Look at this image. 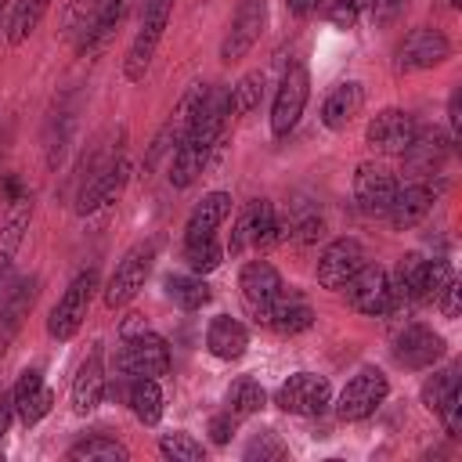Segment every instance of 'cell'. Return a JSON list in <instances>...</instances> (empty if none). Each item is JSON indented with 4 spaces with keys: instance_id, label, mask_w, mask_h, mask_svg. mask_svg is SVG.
<instances>
[{
    "instance_id": "6da1fadb",
    "label": "cell",
    "mask_w": 462,
    "mask_h": 462,
    "mask_svg": "<svg viewBox=\"0 0 462 462\" xmlns=\"http://www.w3.org/2000/svg\"><path fill=\"white\" fill-rule=\"evenodd\" d=\"M231 119V90L227 87H206L202 105L191 116V126L170 152V184L173 188H191L195 177L206 170L209 155L217 152L224 126Z\"/></svg>"
},
{
    "instance_id": "7a4b0ae2",
    "label": "cell",
    "mask_w": 462,
    "mask_h": 462,
    "mask_svg": "<svg viewBox=\"0 0 462 462\" xmlns=\"http://www.w3.org/2000/svg\"><path fill=\"white\" fill-rule=\"evenodd\" d=\"M126 180H130V159L123 152L94 155L90 159V173L83 177V184L76 191V213L79 217H90V213L112 206L123 195Z\"/></svg>"
},
{
    "instance_id": "3957f363",
    "label": "cell",
    "mask_w": 462,
    "mask_h": 462,
    "mask_svg": "<svg viewBox=\"0 0 462 462\" xmlns=\"http://www.w3.org/2000/svg\"><path fill=\"white\" fill-rule=\"evenodd\" d=\"M292 238V220H278L274 217V206L267 199H249L231 227V242L227 249L231 253H245V249H267V245H278Z\"/></svg>"
},
{
    "instance_id": "277c9868",
    "label": "cell",
    "mask_w": 462,
    "mask_h": 462,
    "mask_svg": "<svg viewBox=\"0 0 462 462\" xmlns=\"http://www.w3.org/2000/svg\"><path fill=\"white\" fill-rule=\"evenodd\" d=\"M170 14H173V0H144V14H141V25L126 47V58H123V76L126 83H141L152 69V58L162 43V32L170 25Z\"/></svg>"
},
{
    "instance_id": "5b68a950",
    "label": "cell",
    "mask_w": 462,
    "mask_h": 462,
    "mask_svg": "<svg viewBox=\"0 0 462 462\" xmlns=\"http://www.w3.org/2000/svg\"><path fill=\"white\" fill-rule=\"evenodd\" d=\"M116 372L119 375L162 379L170 372V343L159 332H152L148 325L137 328V332H123L119 350H116Z\"/></svg>"
},
{
    "instance_id": "8992f818",
    "label": "cell",
    "mask_w": 462,
    "mask_h": 462,
    "mask_svg": "<svg viewBox=\"0 0 462 462\" xmlns=\"http://www.w3.org/2000/svg\"><path fill=\"white\" fill-rule=\"evenodd\" d=\"M155 253H159V242H155V238L137 242V245H130V249L123 253V260L116 263V271H112V278H108V285H105V307H108V310L126 307V303L144 289V282H148V274H152V263H155Z\"/></svg>"
},
{
    "instance_id": "52a82bcc",
    "label": "cell",
    "mask_w": 462,
    "mask_h": 462,
    "mask_svg": "<svg viewBox=\"0 0 462 462\" xmlns=\"http://www.w3.org/2000/svg\"><path fill=\"white\" fill-rule=\"evenodd\" d=\"M94 289H97V271H94V267L79 271V274L65 285V292L58 296V303L51 307V318H47V336H51V339L69 343V339L79 332V325H83V318H87V310H90Z\"/></svg>"
},
{
    "instance_id": "ba28073f",
    "label": "cell",
    "mask_w": 462,
    "mask_h": 462,
    "mask_svg": "<svg viewBox=\"0 0 462 462\" xmlns=\"http://www.w3.org/2000/svg\"><path fill=\"white\" fill-rule=\"evenodd\" d=\"M390 397V379L375 368V365H365L357 375L346 379V386L339 390L336 397V419L339 422H361L368 419L372 411H379V404Z\"/></svg>"
},
{
    "instance_id": "9c48e42d",
    "label": "cell",
    "mask_w": 462,
    "mask_h": 462,
    "mask_svg": "<svg viewBox=\"0 0 462 462\" xmlns=\"http://www.w3.org/2000/svg\"><path fill=\"white\" fill-rule=\"evenodd\" d=\"M451 58V40L433 29V25H415L408 29V36L397 43V54H393V69L401 76H411V72H426V69H437Z\"/></svg>"
},
{
    "instance_id": "30bf717a",
    "label": "cell",
    "mask_w": 462,
    "mask_h": 462,
    "mask_svg": "<svg viewBox=\"0 0 462 462\" xmlns=\"http://www.w3.org/2000/svg\"><path fill=\"white\" fill-rule=\"evenodd\" d=\"M274 404L285 415H300V419H318L325 415V408L332 404V386L325 375L318 372H292L278 390H274Z\"/></svg>"
},
{
    "instance_id": "8fae6325",
    "label": "cell",
    "mask_w": 462,
    "mask_h": 462,
    "mask_svg": "<svg viewBox=\"0 0 462 462\" xmlns=\"http://www.w3.org/2000/svg\"><path fill=\"white\" fill-rule=\"evenodd\" d=\"M282 289H285V282H282L278 267L267 263V260H249L238 271V296H242L245 314L256 325H267V314H271L274 300L282 296Z\"/></svg>"
},
{
    "instance_id": "7c38bea8",
    "label": "cell",
    "mask_w": 462,
    "mask_h": 462,
    "mask_svg": "<svg viewBox=\"0 0 462 462\" xmlns=\"http://www.w3.org/2000/svg\"><path fill=\"white\" fill-rule=\"evenodd\" d=\"M307 97H310V72L307 65H289L278 90H274V105H271V134L282 141L296 130L303 108H307Z\"/></svg>"
},
{
    "instance_id": "4fadbf2b",
    "label": "cell",
    "mask_w": 462,
    "mask_h": 462,
    "mask_svg": "<svg viewBox=\"0 0 462 462\" xmlns=\"http://www.w3.org/2000/svg\"><path fill=\"white\" fill-rule=\"evenodd\" d=\"M263 25H267V0H238L235 14L227 22V32L220 40V61L231 65V61L245 58L256 47Z\"/></svg>"
},
{
    "instance_id": "5bb4252c",
    "label": "cell",
    "mask_w": 462,
    "mask_h": 462,
    "mask_svg": "<svg viewBox=\"0 0 462 462\" xmlns=\"http://www.w3.org/2000/svg\"><path fill=\"white\" fill-rule=\"evenodd\" d=\"M365 263H368V253H365V245L357 238H332L321 249L318 263H314V278H318L321 289H336L339 292Z\"/></svg>"
},
{
    "instance_id": "9a60e30c",
    "label": "cell",
    "mask_w": 462,
    "mask_h": 462,
    "mask_svg": "<svg viewBox=\"0 0 462 462\" xmlns=\"http://www.w3.org/2000/svg\"><path fill=\"white\" fill-rule=\"evenodd\" d=\"M343 292H346V303H350L357 314H365V318H383V314L393 310L390 271L379 267V263H365V267L343 285Z\"/></svg>"
},
{
    "instance_id": "2e32d148",
    "label": "cell",
    "mask_w": 462,
    "mask_h": 462,
    "mask_svg": "<svg viewBox=\"0 0 462 462\" xmlns=\"http://www.w3.org/2000/svg\"><path fill=\"white\" fill-rule=\"evenodd\" d=\"M419 123L411 112L404 108H383L368 119L365 126V144L375 152V155H404L411 137H415Z\"/></svg>"
},
{
    "instance_id": "e0dca14e",
    "label": "cell",
    "mask_w": 462,
    "mask_h": 462,
    "mask_svg": "<svg viewBox=\"0 0 462 462\" xmlns=\"http://www.w3.org/2000/svg\"><path fill=\"white\" fill-rule=\"evenodd\" d=\"M444 354H448L444 336L433 332V328L422 325V321H408V325L393 336V357H397V365H404V368H411V372L433 368Z\"/></svg>"
},
{
    "instance_id": "ac0fdd59",
    "label": "cell",
    "mask_w": 462,
    "mask_h": 462,
    "mask_svg": "<svg viewBox=\"0 0 462 462\" xmlns=\"http://www.w3.org/2000/svg\"><path fill=\"white\" fill-rule=\"evenodd\" d=\"M393 195H397V177L383 162H361L354 170V202L361 213L386 217Z\"/></svg>"
},
{
    "instance_id": "d6986e66",
    "label": "cell",
    "mask_w": 462,
    "mask_h": 462,
    "mask_svg": "<svg viewBox=\"0 0 462 462\" xmlns=\"http://www.w3.org/2000/svg\"><path fill=\"white\" fill-rule=\"evenodd\" d=\"M105 390H108L105 350H101V343H90L87 357L79 361V368H76V375H72V390H69V397H72V411H76V415H90V411H97V404L105 401Z\"/></svg>"
},
{
    "instance_id": "ffe728a7",
    "label": "cell",
    "mask_w": 462,
    "mask_h": 462,
    "mask_svg": "<svg viewBox=\"0 0 462 462\" xmlns=\"http://www.w3.org/2000/svg\"><path fill=\"white\" fill-rule=\"evenodd\" d=\"M36 292H40V278L36 274H25V278H14L7 285V292L0 296V357L7 354L11 339L18 336V328L25 325L32 303H36Z\"/></svg>"
},
{
    "instance_id": "44dd1931",
    "label": "cell",
    "mask_w": 462,
    "mask_h": 462,
    "mask_svg": "<svg viewBox=\"0 0 462 462\" xmlns=\"http://www.w3.org/2000/svg\"><path fill=\"white\" fill-rule=\"evenodd\" d=\"M433 202H437V188L426 177H415L408 184H397V195L386 209V220L393 224V231H408L430 217Z\"/></svg>"
},
{
    "instance_id": "7402d4cb",
    "label": "cell",
    "mask_w": 462,
    "mask_h": 462,
    "mask_svg": "<svg viewBox=\"0 0 462 462\" xmlns=\"http://www.w3.org/2000/svg\"><path fill=\"white\" fill-rule=\"evenodd\" d=\"M11 401H14V415L22 419V426H36L40 419L51 415L54 408V390L43 383V372L40 368H25L11 390Z\"/></svg>"
},
{
    "instance_id": "603a6c76",
    "label": "cell",
    "mask_w": 462,
    "mask_h": 462,
    "mask_svg": "<svg viewBox=\"0 0 462 462\" xmlns=\"http://www.w3.org/2000/svg\"><path fill=\"white\" fill-rule=\"evenodd\" d=\"M126 7H130V0H101V4L90 11V18L83 22V32H79L76 54H79V58H94L97 51H105V47H108V40L116 36V29H119V22H123Z\"/></svg>"
},
{
    "instance_id": "cb8c5ba5",
    "label": "cell",
    "mask_w": 462,
    "mask_h": 462,
    "mask_svg": "<svg viewBox=\"0 0 462 462\" xmlns=\"http://www.w3.org/2000/svg\"><path fill=\"white\" fill-rule=\"evenodd\" d=\"M202 97H206V83H191L188 87V94L177 101V108L170 112V119L162 123V130L155 134V141H152V152H148V166H155L166 152H173L177 148V141L184 137V130L191 126V116H195V108L202 105Z\"/></svg>"
},
{
    "instance_id": "d4e9b609",
    "label": "cell",
    "mask_w": 462,
    "mask_h": 462,
    "mask_svg": "<svg viewBox=\"0 0 462 462\" xmlns=\"http://www.w3.org/2000/svg\"><path fill=\"white\" fill-rule=\"evenodd\" d=\"M365 108V87L357 79H346V83H336L325 101H321V123L325 130H346Z\"/></svg>"
},
{
    "instance_id": "484cf974",
    "label": "cell",
    "mask_w": 462,
    "mask_h": 462,
    "mask_svg": "<svg viewBox=\"0 0 462 462\" xmlns=\"http://www.w3.org/2000/svg\"><path fill=\"white\" fill-rule=\"evenodd\" d=\"M267 325L278 332V336H300L314 325V307L307 303L303 292L296 289H282V296L274 300L271 314H267Z\"/></svg>"
},
{
    "instance_id": "4316f807",
    "label": "cell",
    "mask_w": 462,
    "mask_h": 462,
    "mask_svg": "<svg viewBox=\"0 0 462 462\" xmlns=\"http://www.w3.org/2000/svg\"><path fill=\"white\" fill-rule=\"evenodd\" d=\"M448 152H451V137H444L440 130H415V137H411V144H408V152L401 159L419 177H430V173H437L444 166Z\"/></svg>"
},
{
    "instance_id": "83f0119b",
    "label": "cell",
    "mask_w": 462,
    "mask_h": 462,
    "mask_svg": "<svg viewBox=\"0 0 462 462\" xmlns=\"http://www.w3.org/2000/svg\"><path fill=\"white\" fill-rule=\"evenodd\" d=\"M206 350L220 361H238L245 350H249V332L238 318H227V314H217L209 325H206Z\"/></svg>"
},
{
    "instance_id": "f1b7e54d",
    "label": "cell",
    "mask_w": 462,
    "mask_h": 462,
    "mask_svg": "<svg viewBox=\"0 0 462 462\" xmlns=\"http://www.w3.org/2000/svg\"><path fill=\"white\" fill-rule=\"evenodd\" d=\"M123 379V401L130 404V411L137 415V422L144 426H155L162 419V390H159V379H148V375H119Z\"/></svg>"
},
{
    "instance_id": "f546056e",
    "label": "cell",
    "mask_w": 462,
    "mask_h": 462,
    "mask_svg": "<svg viewBox=\"0 0 462 462\" xmlns=\"http://www.w3.org/2000/svg\"><path fill=\"white\" fill-rule=\"evenodd\" d=\"M227 217H231V195H227V191H209V195H202V202H195V209L188 213L184 242L217 235V227H220Z\"/></svg>"
},
{
    "instance_id": "4dcf8cb0",
    "label": "cell",
    "mask_w": 462,
    "mask_h": 462,
    "mask_svg": "<svg viewBox=\"0 0 462 462\" xmlns=\"http://www.w3.org/2000/svg\"><path fill=\"white\" fill-rule=\"evenodd\" d=\"M422 274H426V256L419 253H404L390 274V296L393 307H411L422 303Z\"/></svg>"
},
{
    "instance_id": "1f68e13d",
    "label": "cell",
    "mask_w": 462,
    "mask_h": 462,
    "mask_svg": "<svg viewBox=\"0 0 462 462\" xmlns=\"http://www.w3.org/2000/svg\"><path fill=\"white\" fill-rule=\"evenodd\" d=\"M162 289H166V296L180 310H202L213 300V289L206 285V274H195V271H188V274H166Z\"/></svg>"
},
{
    "instance_id": "d6a6232c",
    "label": "cell",
    "mask_w": 462,
    "mask_h": 462,
    "mask_svg": "<svg viewBox=\"0 0 462 462\" xmlns=\"http://www.w3.org/2000/svg\"><path fill=\"white\" fill-rule=\"evenodd\" d=\"M65 458H72V462H126L130 451H126V444H119L116 437L94 433V437H83L79 444H72V448L65 451Z\"/></svg>"
},
{
    "instance_id": "836d02e7",
    "label": "cell",
    "mask_w": 462,
    "mask_h": 462,
    "mask_svg": "<svg viewBox=\"0 0 462 462\" xmlns=\"http://www.w3.org/2000/svg\"><path fill=\"white\" fill-rule=\"evenodd\" d=\"M227 411L231 415H238V419H245V415H256V411H263L267 408V390L253 379V375H238L231 386H227Z\"/></svg>"
},
{
    "instance_id": "e575fe53",
    "label": "cell",
    "mask_w": 462,
    "mask_h": 462,
    "mask_svg": "<svg viewBox=\"0 0 462 462\" xmlns=\"http://www.w3.org/2000/svg\"><path fill=\"white\" fill-rule=\"evenodd\" d=\"M47 7H51V0H18L14 11H11V18H7V43L11 47H22L32 36V29L43 22Z\"/></svg>"
},
{
    "instance_id": "d590c367",
    "label": "cell",
    "mask_w": 462,
    "mask_h": 462,
    "mask_svg": "<svg viewBox=\"0 0 462 462\" xmlns=\"http://www.w3.org/2000/svg\"><path fill=\"white\" fill-rule=\"evenodd\" d=\"M263 90H267V76H263L260 69L245 72V76L231 87V116H249V112H256L260 101H263Z\"/></svg>"
},
{
    "instance_id": "8d00e7d4",
    "label": "cell",
    "mask_w": 462,
    "mask_h": 462,
    "mask_svg": "<svg viewBox=\"0 0 462 462\" xmlns=\"http://www.w3.org/2000/svg\"><path fill=\"white\" fill-rule=\"evenodd\" d=\"M220 260H224V245L217 242V235L184 242V263H188V271H195V274H209V271L220 267Z\"/></svg>"
},
{
    "instance_id": "74e56055",
    "label": "cell",
    "mask_w": 462,
    "mask_h": 462,
    "mask_svg": "<svg viewBox=\"0 0 462 462\" xmlns=\"http://www.w3.org/2000/svg\"><path fill=\"white\" fill-rule=\"evenodd\" d=\"M159 455L170 458V462H199L206 455V448L188 430H173V433H162L159 437Z\"/></svg>"
},
{
    "instance_id": "f35d334b",
    "label": "cell",
    "mask_w": 462,
    "mask_h": 462,
    "mask_svg": "<svg viewBox=\"0 0 462 462\" xmlns=\"http://www.w3.org/2000/svg\"><path fill=\"white\" fill-rule=\"evenodd\" d=\"M458 372H462V365H448V368L433 372V375H430V379L422 383L419 397H422L426 411H437V408L444 404V397H448L451 390H458Z\"/></svg>"
},
{
    "instance_id": "ab89813d",
    "label": "cell",
    "mask_w": 462,
    "mask_h": 462,
    "mask_svg": "<svg viewBox=\"0 0 462 462\" xmlns=\"http://www.w3.org/2000/svg\"><path fill=\"white\" fill-rule=\"evenodd\" d=\"M242 458L245 462H278V458H289V444L274 433V430H260V433H253V440L245 444V451H242Z\"/></svg>"
},
{
    "instance_id": "60d3db41",
    "label": "cell",
    "mask_w": 462,
    "mask_h": 462,
    "mask_svg": "<svg viewBox=\"0 0 462 462\" xmlns=\"http://www.w3.org/2000/svg\"><path fill=\"white\" fill-rule=\"evenodd\" d=\"M451 278H455V267H451L448 260H440V256L426 260V274H422V303H437L440 289H444Z\"/></svg>"
},
{
    "instance_id": "b9f144b4",
    "label": "cell",
    "mask_w": 462,
    "mask_h": 462,
    "mask_svg": "<svg viewBox=\"0 0 462 462\" xmlns=\"http://www.w3.org/2000/svg\"><path fill=\"white\" fill-rule=\"evenodd\" d=\"M433 415L444 422V433H448V437H458V433H462V386L451 390V393L444 397V404H440Z\"/></svg>"
},
{
    "instance_id": "7bdbcfd3",
    "label": "cell",
    "mask_w": 462,
    "mask_h": 462,
    "mask_svg": "<svg viewBox=\"0 0 462 462\" xmlns=\"http://www.w3.org/2000/svg\"><path fill=\"white\" fill-rule=\"evenodd\" d=\"M365 11H368V0H336V4L328 7V22H332L336 29H354Z\"/></svg>"
},
{
    "instance_id": "ee69618b",
    "label": "cell",
    "mask_w": 462,
    "mask_h": 462,
    "mask_svg": "<svg viewBox=\"0 0 462 462\" xmlns=\"http://www.w3.org/2000/svg\"><path fill=\"white\" fill-rule=\"evenodd\" d=\"M292 238L300 245H314L318 238H325V220L321 217H303V220H292Z\"/></svg>"
},
{
    "instance_id": "f6af8a7d",
    "label": "cell",
    "mask_w": 462,
    "mask_h": 462,
    "mask_svg": "<svg viewBox=\"0 0 462 462\" xmlns=\"http://www.w3.org/2000/svg\"><path fill=\"white\" fill-rule=\"evenodd\" d=\"M437 307H440L444 318H458V310H462V285H458V278H451V282L440 289Z\"/></svg>"
},
{
    "instance_id": "bcb514c9",
    "label": "cell",
    "mask_w": 462,
    "mask_h": 462,
    "mask_svg": "<svg viewBox=\"0 0 462 462\" xmlns=\"http://www.w3.org/2000/svg\"><path fill=\"white\" fill-rule=\"evenodd\" d=\"M235 426H238V415H231V411L224 408L220 415L209 419V440H213V444H227L231 433H235Z\"/></svg>"
},
{
    "instance_id": "7dc6e473",
    "label": "cell",
    "mask_w": 462,
    "mask_h": 462,
    "mask_svg": "<svg viewBox=\"0 0 462 462\" xmlns=\"http://www.w3.org/2000/svg\"><path fill=\"white\" fill-rule=\"evenodd\" d=\"M97 4H101V0H69V4H65V29L72 32V29H76V22H87V18H90V11H94Z\"/></svg>"
},
{
    "instance_id": "c3c4849f",
    "label": "cell",
    "mask_w": 462,
    "mask_h": 462,
    "mask_svg": "<svg viewBox=\"0 0 462 462\" xmlns=\"http://www.w3.org/2000/svg\"><path fill=\"white\" fill-rule=\"evenodd\" d=\"M368 11H372V18L375 22H393L397 14H401V0H368Z\"/></svg>"
},
{
    "instance_id": "681fc988",
    "label": "cell",
    "mask_w": 462,
    "mask_h": 462,
    "mask_svg": "<svg viewBox=\"0 0 462 462\" xmlns=\"http://www.w3.org/2000/svg\"><path fill=\"white\" fill-rule=\"evenodd\" d=\"M11 419H14V401H11V393H0V440L11 430Z\"/></svg>"
},
{
    "instance_id": "f907efd6",
    "label": "cell",
    "mask_w": 462,
    "mask_h": 462,
    "mask_svg": "<svg viewBox=\"0 0 462 462\" xmlns=\"http://www.w3.org/2000/svg\"><path fill=\"white\" fill-rule=\"evenodd\" d=\"M318 4H321V0H285L289 14H296V18H310V14L318 11Z\"/></svg>"
},
{
    "instance_id": "816d5d0a",
    "label": "cell",
    "mask_w": 462,
    "mask_h": 462,
    "mask_svg": "<svg viewBox=\"0 0 462 462\" xmlns=\"http://www.w3.org/2000/svg\"><path fill=\"white\" fill-rule=\"evenodd\" d=\"M448 126H451V141L458 137V90L448 97Z\"/></svg>"
},
{
    "instance_id": "f5cc1de1",
    "label": "cell",
    "mask_w": 462,
    "mask_h": 462,
    "mask_svg": "<svg viewBox=\"0 0 462 462\" xmlns=\"http://www.w3.org/2000/svg\"><path fill=\"white\" fill-rule=\"evenodd\" d=\"M448 4H451V7H458V4H462V0H448Z\"/></svg>"
},
{
    "instance_id": "db71d44e",
    "label": "cell",
    "mask_w": 462,
    "mask_h": 462,
    "mask_svg": "<svg viewBox=\"0 0 462 462\" xmlns=\"http://www.w3.org/2000/svg\"><path fill=\"white\" fill-rule=\"evenodd\" d=\"M4 7H7V0H0V14H4Z\"/></svg>"
}]
</instances>
